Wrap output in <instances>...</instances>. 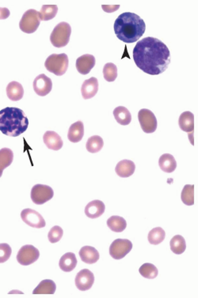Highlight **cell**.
<instances>
[{
    "instance_id": "cell-5",
    "label": "cell",
    "mask_w": 198,
    "mask_h": 298,
    "mask_svg": "<svg viewBox=\"0 0 198 298\" xmlns=\"http://www.w3.org/2000/svg\"><path fill=\"white\" fill-rule=\"evenodd\" d=\"M71 33V28L68 23H59L51 33V43L56 48H63L68 43Z\"/></svg>"
},
{
    "instance_id": "cell-3",
    "label": "cell",
    "mask_w": 198,
    "mask_h": 298,
    "mask_svg": "<svg viewBox=\"0 0 198 298\" xmlns=\"http://www.w3.org/2000/svg\"><path fill=\"white\" fill-rule=\"evenodd\" d=\"M29 120L20 108L6 107L0 111V130L7 136L17 137L27 130Z\"/></svg>"
},
{
    "instance_id": "cell-14",
    "label": "cell",
    "mask_w": 198,
    "mask_h": 298,
    "mask_svg": "<svg viewBox=\"0 0 198 298\" xmlns=\"http://www.w3.org/2000/svg\"><path fill=\"white\" fill-rule=\"evenodd\" d=\"M96 60L94 56L90 54L83 55L76 60V69L82 75H88L95 65Z\"/></svg>"
},
{
    "instance_id": "cell-26",
    "label": "cell",
    "mask_w": 198,
    "mask_h": 298,
    "mask_svg": "<svg viewBox=\"0 0 198 298\" xmlns=\"http://www.w3.org/2000/svg\"><path fill=\"white\" fill-rule=\"evenodd\" d=\"M57 286L52 280H43L33 291L34 294H54Z\"/></svg>"
},
{
    "instance_id": "cell-35",
    "label": "cell",
    "mask_w": 198,
    "mask_h": 298,
    "mask_svg": "<svg viewBox=\"0 0 198 298\" xmlns=\"http://www.w3.org/2000/svg\"><path fill=\"white\" fill-rule=\"evenodd\" d=\"M103 75L105 80L107 82H114L117 77V67L114 64L108 63L103 68Z\"/></svg>"
},
{
    "instance_id": "cell-8",
    "label": "cell",
    "mask_w": 198,
    "mask_h": 298,
    "mask_svg": "<svg viewBox=\"0 0 198 298\" xmlns=\"http://www.w3.org/2000/svg\"><path fill=\"white\" fill-rule=\"evenodd\" d=\"M132 249V244L127 239H117L110 247V255L115 259H123Z\"/></svg>"
},
{
    "instance_id": "cell-11",
    "label": "cell",
    "mask_w": 198,
    "mask_h": 298,
    "mask_svg": "<svg viewBox=\"0 0 198 298\" xmlns=\"http://www.w3.org/2000/svg\"><path fill=\"white\" fill-rule=\"evenodd\" d=\"M21 217L23 222L31 227L42 229L46 226L44 217L34 210L29 208L23 210L21 213Z\"/></svg>"
},
{
    "instance_id": "cell-32",
    "label": "cell",
    "mask_w": 198,
    "mask_h": 298,
    "mask_svg": "<svg viewBox=\"0 0 198 298\" xmlns=\"http://www.w3.org/2000/svg\"><path fill=\"white\" fill-rule=\"evenodd\" d=\"M165 236H166V233L164 230L160 227L154 228L153 230H151L148 234V241L151 244H161L164 240Z\"/></svg>"
},
{
    "instance_id": "cell-24",
    "label": "cell",
    "mask_w": 198,
    "mask_h": 298,
    "mask_svg": "<svg viewBox=\"0 0 198 298\" xmlns=\"http://www.w3.org/2000/svg\"><path fill=\"white\" fill-rule=\"evenodd\" d=\"M77 265V259L75 254L72 253H67L63 255L59 263L60 268L65 272H70L73 271Z\"/></svg>"
},
{
    "instance_id": "cell-37",
    "label": "cell",
    "mask_w": 198,
    "mask_h": 298,
    "mask_svg": "<svg viewBox=\"0 0 198 298\" xmlns=\"http://www.w3.org/2000/svg\"><path fill=\"white\" fill-rule=\"evenodd\" d=\"M12 253V249L8 244H0V263H3L8 260Z\"/></svg>"
},
{
    "instance_id": "cell-10",
    "label": "cell",
    "mask_w": 198,
    "mask_h": 298,
    "mask_svg": "<svg viewBox=\"0 0 198 298\" xmlns=\"http://www.w3.org/2000/svg\"><path fill=\"white\" fill-rule=\"evenodd\" d=\"M40 256L39 251L33 245L22 247L17 255V260L21 265L29 266L35 263Z\"/></svg>"
},
{
    "instance_id": "cell-34",
    "label": "cell",
    "mask_w": 198,
    "mask_h": 298,
    "mask_svg": "<svg viewBox=\"0 0 198 298\" xmlns=\"http://www.w3.org/2000/svg\"><path fill=\"white\" fill-rule=\"evenodd\" d=\"M140 274L144 277L148 279H154L158 276V271L157 267L153 263H144L139 269Z\"/></svg>"
},
{
    "instance_id": "cell-1",
    "label": "cell",
    "mask_w": 198,
    "mask_h": 298,
    "mask_svg": "<svg viewBox=\"0 0 198 298\" xmlns=\"http://www.w3.org/2000/svg\"><path fill=\"white\" fill-rule=\"evenodd\" d=\"M136 66L151 75H160L171 63V52L167 46L157 38H144L137 42L132 52Z\"/></svg>"
},
{
    "instance_id": "cell-25",
    "label": "cell",
    "mask_w": 198,
    "mask_h": 298,
    "mask_svg": "<svg viewBox=\"0 0 198 298\" xmlns=\"http://www.w3.org/2000/svg\"><path fill=\"white\" fill-rule=\"evenodd\" d=\"M113 116L119 125L126 126L130 125L132 120V115L130 111L124 106H118L113 110Z\"/></svg>"
},
{
    "instance_id": "cell-21",
    "label": "cell",
    "mask_w": 198,
    "mask_h": 298,
    "mask_svg": "<svg viewBox=\"0 0 198 298\" xmlns=\"http://www.w3.org/2000/svg\"><path fill=\"white\" fill-rule=\"evenodd\" d=\"M6 95L9 99L13 102H18L21 100L24 95V89L22 85L18 82H11L6 86Z\"/></svg>"
},
{
    "instance_id": "cell-17",
    "label": "cell",
    "mask_w": 198,
    "mask_h": 298,
    "mask_svg": "<svg viewBox=\"0 0 198 298\" xmlns=\"http://www.w3.org/2000/svg\"><path fill=\"white\" fill-rule=\"evenodd\" d=\"M43 141L48 149L52 150H59L63 147V140L61 137L52 130H48L44 133L43 136Z\"/></svg>"
},
{
    "instance_id": "cell-2",
    "label": "cell",
    "mask_w": 198,
    "mask_h": 298,
    "mask_svg": "<svg viewBox=\"0 0 198 298\" xmlns=\"http://www.w3.org/2000/svg\"><path fill=\"white\" fill-rule=\"evenodd\" d=\"M114 33L119 40L125 43L137 42L144 35L146 25L139 15L131 12H125L115 20Z\"/></svg>"
},
{
    "instance_id": "cell-16",
    "label": "cell",
    "mask_w": 198,
    "mask_h": 298,
    "mask_svg": "<svg viewBox=\"0 0 198 298\" xmlns=\"http://www.w3.org/2000/svg\"><path fill=\"white\" fill-rule=\"evenodd\" d=\"M105 210L106 206L103 202L101 200H93L86 206V215L91 219L98 218L104 213Z\"/></svg>"
},
{
    "instance_id": "cell-15",
    "label": "cell",
    "mask_w": 198,
    "mask_h": 298,
    "mask_svg": "<svg viewBox=\"0 0 198 298\" xmlns=\"http://www.w3.org/2000/svg\"><path fill=\"white\" fill-rule=\"evenodd\" d=\"M98 91V79L94 77L87 79L83 83L81 88L82 95L84 99L88 100L94 98Z\"/></svg>"
},
{
    "instance_id": "cell-39",
    "label": "cell",
    "mask_w": 198,
    "mask_h": 298,
    "mask_svg": "<svg viewBox=\"0 0 198 298\" xmlns=\"http://www.w3.org/2000/svg\"><path fill=\"white\" fill-rule=\"evenodd\" d=\"M11 15V12L8 9L5 7H0V20H4L7 19Z\"/></svg>"
},
{
    "instance_id": "cell-33",
    "label": "cell",
    "mask_w": 198,
    "mask_h": 298,
    "mask_svg": "<svg viewBox=\"0 0 198 298\" xmlns=\"http://www.w3.org/2000/svg\"><path fill=\"white\" fill-rule=\"evenodd\" d=\"M182 203L187 206L194 204V185H186L184 186L181 194Z\"/></svg>"
},
{
    "instance_id": "cell-7",
    "label": "cell",
    "mask_w": 198,
    "mask_h": 298,
    "mask_svg": "<svg viewBox=\"0 0 198 298\" xmlns=\"http://www.w3.org/2000/svg\"><path fill=\"white\" fill-rule=\"evenodd\" d=\"M54 195V192L48 185H36L31 190V199L37 205H42L51 200Z\"/></svg>"
},
{
    "instance_id": "cell-27",
    "label": "cell",
    "mask_w": 198,
    "mask_h": 298,
    "mask_svg": "<svg viewBox=\"0 0 198 298\" xmlns=\"http://www.w3.org/2000/svg\"><path fill=\"white\" fill-rule=\"evenodd\" d=\"M107 226L113 232L121 233L127 227V222L120 216H112L107 220Z\"/></svg>"
},
{
    "instance_id": "cell-36",
    "label": "cell",
    "mask_w": 198,
    "mask_h": 298,
    "mask_svg": "<svg viewBox=\"0 0 198 298\" xmlns=\"http://www.w3.org/2000/svg\"><path fill=\"white\" fill-rule=\"evenodd\" d=\"M64 235V231L62 228L58 226H55L51 229L48 234V240L52 244H55L61 240Z\"/></svg>"
},
{
    "instance_id": "cell-30",
    "label": "cell",
    "mask_w": 198,
    "mask_h": 298,
    "mask_svg": "<svg viewBox=\"0 0 198 298\" xmlns=\"http://www.w3.org/2000/svg\"><path fill=\"white\" fill-rule=\"evenodd\" d=\"M103 146H104V142H103L102 137L94 135L88 139L86 148L88 149V152L95 153L100 151Z\"/></svg>"
},
{
    "instance_id": "cell-31",
    "label": "cell",
    "mask_w": 198,
    "mask_h": 298,
    "mask_svg": "<svg viewBox=\"0 0 198 298\" xmlns=\"http://www.w3.org/2000/svg\"><path fill=\"white\" fill-rule=\"evenodd\" d=\"M58 11L57 5H43L40 11L41 21H49L54 19Z\"/></svg>"
},
{
    "instance_id": "cell-13",
    "label": "cell",
    "mask_w": 198,
    "mask_h": 298,
    "mask_svg": "<svg viewBox=\"0 0 198 298\" xmlns=\"http://www.w3.org/2000/svg\"><path fill=\"white\" fill-rule=\"evenodd\" d=\"M34 89L35 93L41 97H44L50 93L52 88V83L50 78L46 76L44 74L38 75L34 79Z\"/></svg>"
},
{
    "instance_id": "cell-19",
    "label": "cell",
    "mask_w": 198,
    "mask_h": 298,
    "mask_svg": "<svg viewBox=\"0 0 198 298\" xmlns=\"http://www.w3.org/2000/svg\"><path fill=\"white\" fill-rule=\"evenodd\" d=\"M135 170H136V166L133 162H132L130 160H123L117 163L115 172L119 176L127 178L133 175Z\"/></svg>"
},
{
    "instance_id": "cell-28",
    "label": "cell",
    "mask_w": 198,
    "mask_h": 298,
    "mask_svg": "<svg viewBox=\"0 0 198 298\" xmlns=\"http://www.w3.org/2000/svg\"><path fill=\"white\" fill-rule=\"evenodd\" d=\"M14 159V153L9 148H2L0 149V177L5 169L11 166Z\"/></svg>"
},
{
    "instance_id": "cell-38",
    "label": "cell",
    "mask_w": 198,
    "mask_h": 298,
    "mask_svg": "<svg viewBox=\"0 0 198 298\" xmlns=\"http://www.w3.org/2000/svg\"><path fill=\"white\" fill-rule=\"evenodd\" d=\"M102 7L103 8V10L106 11V12L112 13L117 11L119 7H120V6H119V5H108V6L102 5Z\"/></svg>"
},
{
    "instance_id": "cell-29",
    "label": "cell",
    "mask_w": 198,
    "mask_h": 298,
    "mask_svg": "<svg viewBox=\"0 0 198 298\" xmlns=\"http://www.w3.org/2000/svg\"><path fill=\"white\" fill-rule=\"evenodd\" d=\"M170 245H171V251L177 255H181L186 251V240L181 235H176L174 236L173 238L171 239Z\"/></svg>"
},
{
    "instance_id": "cell-4",
    "label": "cell",
    "mask_w": 198,
    "mask_h": 298,
    "mask_svg": "<svg viewBox=\"0 0 198 298\" xmlns=\"http://www.w3.org/2000/svg\"><path fill=\"white\" fill-rule=\"evenodd\" d=\"M68 57L65 53L51 55L44 63V66L47 71L57 76H61L66 73L68 68Z\"/></svg>"
},
{
    "instance_id": "cell-9",
    "label": "cell",
    "mask_w": 198,
    "mask_h": 298,
    "mask_svg": "<svg viewBox=\"0 0 198 298\" xmlns=\"http://www.w3.org/2000/svg\"><path fill=\"white\" fill-rule=\"evenodd\" d=\"M138 119L140 127L144 132L151 134L156 130L157 120L152 111L146 108H143L138 112Z\"/></svg>"
},
{
    "instance_id": "cell-6",
    "label": "cell",
    "mask_w": 198,
    "mask_h": 298,
    "mask_svg": "<svg viewBox=\"0 0 198 298\" xmlns=\"http://www.w3.org/2000/svg\"><path fill=\"white\" fill-rule=\"evenodd\" d=\"M41 23V18L38 11L30 9L25 11L19 22V27L25 33H33L37 31Z\"/></svg>"
},
{
    "instance_id": "cell-12",
    "label": "cell",
    "mask_w": 198,
    "mask_h": 298,
    "mask_svg": "<svg viewBox=\"0 0 198 298\" xmlns=\"http://www.w3.org/2000/svg\"><path fill=\"white\" fill-rule=\"evenodd\" d=\"M75 282V286L80 291L90 290L94 282V274L90 270H81L76 275Z\"/></svg>"
},
{
    "instance_id": "cell-22",
    "label": "cell",
    "mask_w": 198,
    "mask_h": 298,
    "mask_svg": "<svg viewBox=\"0 0 198 298\" xmlns=\"http://www.w3.org/2000/svg\"><path fill=\"white\" fill-rule=\"evenodd\" d=\"M158 165L163 172L171 173L177 168V162L175 157L170 153H165L158 160Z\"/></svg>"
},
{
    "instance_id": "cell-18",
    "label": "cell",
    "mask_w": 198,
    "mask_h": 298,
    "mask_svg": "<svg viewBox=\"0 0 198 298\" xmlns=\"http://www.w3.org/2000/svg\"><path fill=\"white\" fill-rule=\"evenodd\" d=\"M79 256L81 260L88 264H93L99 259V253L95 248L91 246H84L79 251Z\"/></svg>"
},
{
    "instance_id": "cell-20",
    "label": "cell",
    "mask_w": 198,
    "mask_h": 298,
    "mask_svg": "<svg viewBox=\"0 0 198 298\" xmlns=\"http://www.w3.org/2000/svg\"><path fill=\"white\" fill-rule=\"evenodd\" d=\"M84 135V126L82 121H77L71 125L67 133V139L71 143H79Z\"/></svg>"
},
{
    "instance_id": "cell-23",
    "label": "cell",
    "mask_w": 198,
    "mask_h": 298,
    "mask_svg": "<svg viewBox=\"0 0 198 298\" xmlns=\"http://www.w3.org/2000/svg\"><path fill=\"white\" fill-rule=\"evenodd\" d=\"M180 128L187 133L193 132L194 130V114L189 111L182 112L178 120Z\"/></svg>"
}]
</instances>
